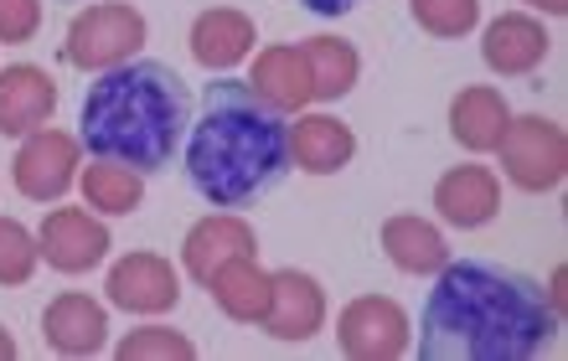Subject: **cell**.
<instances>
[{"label": "cell", "instance_id": "cell-29", "mask_svg": "<svg viewBox=\"0 0 568 361\" xmlns=\"http://www.w3.org/2000/svg\"><path fill=\"white\" fill-rule=\"evenodd\" d=\"M564 279H568V274H564V264H558V269L548 274V289H542V295H548V305H554V316H558V320H564Z\"/></svg>", "mask_w": 568, "mask_h": 361}, {"label": "cell", "instance_id": "cell-5", "mask_svg": "<svg viewBox=\"0 0 568 361\" xmlns=\"http://www.w3.org/2000/svg\"><path fill=\"white\" fill-rule=\"evenodd\" d=\"M496 155H501V176L517 192H532V196L558 192L568 176V135L564 124L548 120V114H511Z\"/></svg>", "mask_w": 568, "mask_h": 361}, {"label": "cell", "instance_id": "cell-1", "mask_svg": "<svg viewBox=\"0 0 568 361\" xmlns=\"http://www.w3.org/2000/svg\"><path fill=\"white\" fill-rule=\"evenodd\" d=\"M564 320L538 279L486 258H449L419 316L424 361H527L554 347Z\"/></svg>", "mask_w": 568, "mask_h": 361}, {"label": "cell", "instance_id": "cell-8", "mask_svg": "<svg viewBox=\"0 0 568 361\" xmlns=\"http://www.w3.org/2000/svg\"><path fill=\"white\" fill-rule=\"evenodd\" d=\"M114 248V233L99 212L89 207H52L37 227V254H42L47 269L58 274H89L99 269Z\"/></svg>", "mask_w": 568, "mask_h": 361}, {"label": "cell", "instance_id": "cell-20", "mask_svg": "<svg viewBox=\"0 0 568 361\" xmlns=\"http://www.w3.org/2000/svg\"><path fill=\"white\" fill-rule=\"evenodd\" d=\"M377 243L398 274H414V279H429L449 264V243L439 233V223L419 217V212H393L388 223L377 227Z\"/></svg>", "mask_w": 568, "mask_h": 361}, {"label": "cell", "instance_id": "cell-4", "mask_svg": "<svg viewBox=\"0 0 568 361\" xmlns=\"http://www.w3.org/2000/svg\"><path fill=\"white\" fill-rule=\"evenodd\" d=\"M150 42V21L130 0H93L89 11H78L62 37V62L78 73H109L120 62L140 58Z\"/></svg>", "mask_w": 568, "mask_h": 361}, {"label": "cell", "instance_id": "cell-10", "mask_svg": "<svg viewBox=\"0 0 568 361\" xmlns=\"http://www.w3.org/2000/svg\"><path fill=\"white\" fill-rule=\"evenodd\" d=\"M326 289L321 279L305 269H274L270 274V310L258 320V331L284 341V347H300V341H315L326 331Z\"/></svg>", "mask_w": 568, "mask_h": 361}, {"label": "cell", "instance_id": "cell-7", "mask_svg": "<svg viewBox=\"0 0 568 361\" xmlns=\"http://www.w3.org/2000/svg\"><path fill=\"white\" fill-rule=\"evenodd\" d=\"M78 171H83V145H78V135H68V130H52V124H42V130H31L27 140H21V151H16L11 161V186L27 202H62V196L78 186Z\"/></svg>", "mask_w": 568, "mask_h": 361}, {"label": "cell", "instance_id": "cell-15", "mask_svg": "<svg viewBox=\"0 0 568 361\" xmlns=\"http://www.w3.org/2000/svg\"><path fill=\"white\" fill-rule=\"evenodd\" d=\"M434 212L445 227L476 233V227L501 217V176L491 166H449L445 176L434 180Z\"/></svg>", "mask_w": 568, "mask_h": 361}, {"label": "cell", "instance_id": "cell-30", "mask_svg": "<svg viewBox=\"0 0 568 361\" xmlns=\"http://www.w3.org/2000/svg\"><path fill=\"white\" fill-rule=\"evenodd\" d=\"M527 6L542 16H568V0H527Z\"/></svg>", "mask_w": 568, "mask_h": 361}, {"label": "cell", "instance_id": "cell-19", "mask_svg": "<svg viewBox=\"0 0 568 361\" xmlns=\"http://www.w3.org/2000/svg\"><path fill=\"white\" fill-rule=\"evenodd\" d=\"M248 89H254L270 109H280V114H305V109L315 104V93H311V62H305L300 42L258 47Z\"/></svg>", "mask_w": 568, "mask_h": 361}, {"label": "cell", "instance_id": "cell-3", "mask_svg": "<svg viewBox=\"0 0 568 361\" xmlns=\"http://www.w3.org/2000/svg\"><path fill=\"white\" fill-rule=\"evenodd\" d=\"M192 124V89L171 62L130 58L109 73H93L78 109V145L93 161H114L140 176H155L176 161Z\"/></svg>", "mask_w": 568, "mask_h": 361}, {"label": "cell", "instance_id": "cell-2", "mask_svg": "<svg viewBox=\"0 0 568 361\" xmlns=\"http://www.w3.org/2000/svg\"><path fill=\"white\" fill-rule=\"evenodd\" d=\"M186 180L207 207L243 212L290 176V120L270 109L243 78H217L202 93V114L186 124Z\"/></svg>", "mask_w": 568, "mask_h": 361}, {"label": "cell", "instance_id": "cell-25", "mask_svg": "<svg viewBox=\"0 0 568 361\" xmlns=\"http://www.w3.org/2000/svg\"><path fill=\"white\" fill-rule=\"evenodd\" d=\"M120 361H196V341L186 331H171V326H135L130 336H120L114 347Z\"/></svg>", "mask_w": 568, "mask_h": 361}, {"label": "cell", "instance_id": "cell-26", "mask_svg": "<svg viewBox=\"0 0 568 361\" xmlns=\"http://www.w3.org/2000/svg\"><path fill=\"white\" fill-rule=\"evenodd\" d=\"M42 254H37V233L21 217H0V289L31 285Z\"/></svg>", "mask_w": 568, "mask_h": 361}, {"label": "cell", "instance_id": "cell-27", "mask_svg": "<svg viewBox=\"0 0 568 361\" xmlns=\"http://www.w3.org/2000/svg\"><path fill=\"white\" fill-rule=\"evenodd\" d=\"M42 31V0H0V42L27 47Z\"/></svg>", "mask_w": 568, "mask_h": 361}, {"label": "cell", "instance_id": "cell-17", "mask_svg": "<svg viewBox=\"0 0 568 361\" xmlns=\"http://www.w3.org/2000/svg\"><path fill=\"white\" fill-rule=\"evenodd\" d=\"M507 124H511V104L507 93L491 89V83H465L449 99V140L470 155H496Z\"/></svg>", "mask_w": 568, "mask_h": 361}, {"label": "cell", "instance_id": "cell-11", "mask_svg": "<svg viewBox=\"0 0 568 361\" xmlns=\"http://www.w3.org/2000/svg\"><path fill=\"white\" fill-rule=\"evenodd\" d=\"M227 258H258V233L243 212L217 207L186 227V238H181V269H186V279L207 285Z\"/></svg>", "mask_w": 568, "mask_h": 361}, {"label": "cell", "instance_id": "cell-13", "mask_svg": "<svg viewBox=\"0 0 568 361\" xmlns=\"http://www.w3.org/2000/svg\"><path fill=\"white\" fill-rule=\"evenodd\" d=\"M254 42H258L254 16L239 11V6H207V11H196L192 31H186L192 62L207 68V73H217V78L254 58Z\"/></svg>", "mask_w": 568, "mask_h": 361}, {"label": "cell", "instance_id": "cell-22", "mask_svg": "<svg viewBox=\"0 0 568 361\" xmlns=\"http://www.w3.org/2000/svg\"><path fill=\"white\" fill-rule=\"evenodd\" d=\"M305 62H311V93L315 104H336L346 93L357 89L362 78V52L346 37H305L300 42Z\"/></svg>", "mask_w": 568, "mask_h": 361}, {"label": "cell", "instance_id": "cell-31", "mask_svg": "<svg viewBox=\"0 0 568 361\" xmlns=\"http://www.w3.org/2000/svg\"><path fill=\"white\" fill-rule=\"evenodd\" d=\"M16 357H21V347H16V336L0 326V361H16Z\"/></svg>", "mask_w": 568, "mask_h": 361}, {"label": "cell", "instance_id": "cell-28", "mask_svg": "<svg viewBox=\"0 0 568 361\" xmlns=\"http://www.w3.org/2000/svg\"><path fill=\"white\" fill-rule=\"evenodd\" d=\"M300 6H305V11H311V16H331V21H336V16L357 11L362 0H300Z\"/></svg>", "mask_w": 568, "mask_h": 361}, {"label": "cell", "instance_id": "cell-6", "mask_svg": "<svg viewBox=\"0 0 568 361\" xmlns=\"http://www.w3.org/2000/svg\"><path fill=\"white\" fill-rule=\"evenodd\" d=\"M336 347L352 361H398L414 347V320L388 295H357L336 316Z\"/></svg>", "mask_w": 568, "mask_h": 361}, {"label": "cell", "instance_id": "cell-12", "mask_svg": "<svg viewBox=\"0 0 568 361\" xmlns=\"http://www.w3.org/2000/svg\"><path fill=\"white\" fill-rule=\"evenodd\" d=\"M554 52V31L532 11H501L480 31V62L496 78H532Z\"/></svg>", "mask_w": 568, "mask_h": 361}, {"label": "cell", "instance_id": "cell-23", "mask_svg": "<svg viewBox=\"0 0 568 361\" xmlns=\"http://www.w3.org/2000/svg\"><path fill=\"white\" fill-rule=\"evenodd\" d=\"M78 186H83V207L99 217H130L145 207V176L114 161H93L89 171H78Z\"/></svg>", "mask_w": 568, "mask_h": 361}, {"label": "cell", "instance_id": "cell-24", "mask_svg": "<svg viewBox=\"0 0 568 361\" xmlns=\"http://www.w3.org/2000/svg\"><path fill=\"white\" fill-rule=\"evenodd\" d=\"M408 16L434 42H460L480 27V0H408Z\"/></svg>", "mask_w": 568, "mask_h": 361}, {"label": "cell", "instance_id": "cell-16", "mask_svg": "<svg viewBox=\"0 0 568 361\" xmlns=\"http://www.w3.org/2000/svg\"><path fill=\"white\" fill-rule=\"evenodd\" d=\"M42 341L58 357H99L109 347V310L83 289H62L42 310Z\"/></svg>", "mask_w": 568, "mask_h": 361}, {"label": "cell", "instance_id": "cell-18", "mask_svg": "<svg viewBox=\"0 0 568 361\" xmlns=\"http://www.w3.org/2000/svg\"><path fill=\"white\" fill-rule=\"evenodd\" d=\"M357 161V135L336 114H295L290 124V166L305 176H336Z\"/></svg>", "mask_w": 568, "mask_h": 361}, {"label": "cell", "instance_id": "cell-9", "mask_svg": "<svg viewBox=\"0 0 568 361\" xmlns=\"http://www.w3.org/2000/svg\"><path fill=\"white\" fill-rule=\"evenodd\" d=\"M104 295L114 310H124V316H171L181 305V269L171 264L165 254H124L114 269H109L104 279Z\"/></svg>", "mask_w": 568, "mask_h": 361}, {"label": "cell", "instance_id": "cell-14", "mask_svg": "<svg viewBox=\"0 0 568 361\" xmlns=\"http://www.w3.org/2000/svg\"><path fill=\"white\" fill-rule=\"evenodd\" d=\"M58 78L37 62L0 68V140H27L31 130L52 124L58 114Z\"/></svg>", "mask_w": 568, "mask_h": 361}, {"label": "cell", "instance_id": "cell-21", "mask_svg": "<svg viewBox=\"0 0 568 361\" xmlns=\"http://www.w3.org/2000/svg\"><path fill=\"white\" fill-rule=\"evenodd\" d=\"M202 289L233 326H258L270 310V269H258V258H227Z\"/></svg>", "mask_w": 568, "mask_h": 361}]
</instances>
